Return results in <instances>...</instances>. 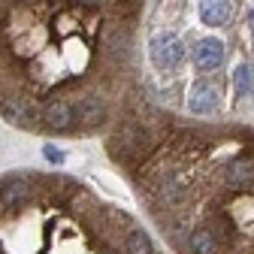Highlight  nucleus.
<instances>
[{"label":"nucleus","instance_id":"f257e3e1","mask_svg":"<svg viewBox=\"0 0 254 254\" xmlns=\"http://www.w3.org/2000/svg\"><path fill=\"white\" fill-rule=\"evenodd\" d=\"M182 58H185V52L173 34H157L151 40V61L157 67H179Z\"/></svg>","mask_w":254,"mask_h":254},{"label":"nucleus","instance_id":"f03ea898","mask_svg":"<svg viewBox=\"0 0 254 254\" xmlns=\"http://www.w3.org/2000/svg\"><path fill=\"white\" fill-rule=\"evenodd\" d=\"M221 61H224V43H221V40H200L194 46V64H197V70L209 73V70L221 67Z\"/></svg>","mask_w":254,"mask_h":254},{"label":"nucleus","instance_id":"7ed1b4c3","mask_svg":"<svg viewBox=\"0 0 254 254\" xmlns=\"http://www.w3.org/2000/svg\"><path fill=\"white\" fill-rule=\"evenodd\" d=\"M73 121H76V109H73L70 103H64V100L46 103V109H43V124L49 127V130H70Z\"/></svg>","mask_w":254,"mask_h":254},{"label":"nucleus","instance_id":"20e7f679","mask_svg":"<svg viewBox=\"0 0 254 254\" xmlns=\"http://www.w3.org/2000/svg\"><path fill=\"white\" fill-rule=\"evenodd\" d=\"M188 106H190V112H194V115L215 112V106H218V91H215V85H209V82L194 85V88H190V94H188Z\"/></svg>","mask_w":254,"mask_h":254},{"label":"nucleus","instance_id":"39448f33","mask_svg":"<svg viewBox=\"0 0 254 254\" xmlns=\"http://www.w3.org/2000/svg\"><path fill=\"white\" fill-rule=\"evenodd\" d=\"M27 194H30L27 179H6L3 185H0V206L3 209H21Z\"/></svg>","mask_w":254,"mask_h":254},{"label":"nucleus","instance_id":"423d86ee","mask_svg":"<svg viewBox=\"0 0 254 254\" xmlns=\"http://www.w3.org/2000/svg\"><path fill=\"white\" fill-rule=\"evenodd\" d=\"M200 15H203L206 24L221 27V24H227V18H230V6L224 3V0H203V3H200Z\"/></svg>","mask_w":254,"mask_h":254},{"label":"nucleus","instance_id":"0eeeda50","mask_svg":"<svg viewBox=\"0 0 254 254\" xmlns=\"http://www.w3.org/2000/svg\"><path fill=\"white\" fill-rule=\"evenodd\" d=\"M233 85H236V94H242V97L254 91V67H251V64H239V67H236Z\"/></svg>","mask_w":254,"mask_h":254},{"label":"nucleus","instance_id":"6e6552de","mask_svg":"<svg viewBox=\"0 0 254 254\" xmlns=\"http://www.w3.org/2000/svg\"><path fill=\"white\" fill-rule=\"evenodd\" d=\"M127 254H154L148 233H142V230H130V236H127Z\"/></svg>","mask_w":254,"mask_h":254},{"label":"nucleus","instance_id":"1a4fd4ad","mask_svg":"<svg viewBox=\"0 0 254 254\" xmlns=\"http://www.w3.org/2000/svg\"><path fill=\"white\" fill-rule=\"evenodd\" d=\"M103 118H106L103 103H97V100H85V103H82V121H85V124H100Z\"/></svg>","mask_w":254,"mask_h":254},{"label":"nucleus","instance_id":"9d476101","mask_svg":"<svg viewBox=\"0 0 254 254\" xmlns=\"http://www.w3.org/2000/svg\"><path fill=\"white\" fill-rule=\"evenodd\" d=\"M43 154L49 157L52 164H64V151H61V148H55V145H46V148H43Z\"/></svg>","mask_w":254,"mask_h":254},{"label":"nucleus","instance_id":"9b49d317","mask_svg":"<svg viewBox=\"0 0 254 254\" xmlns=\"http://www.w3.org/2000/svg\"><path fill=\"white\" fill-rule=\"evenodd\" d=\"M73 3H76V6H88V9H94V6H100L103 0H73Z\"/></svg>","mask_w":254,"mask_h":254},{"label":"nucleus","instance_id":"f8f14e48","mask_svg":"<svg viewBox=\"0 0 254 254\" xmlns=\"http://www.w3.org/2000/svg\"><path fill=\"white\" fill-rule=\"evenodd\" d=\"M251 24H254V12H251Z\"/></svg>","mask_w":254,"mask_h":254}]
</instances>
